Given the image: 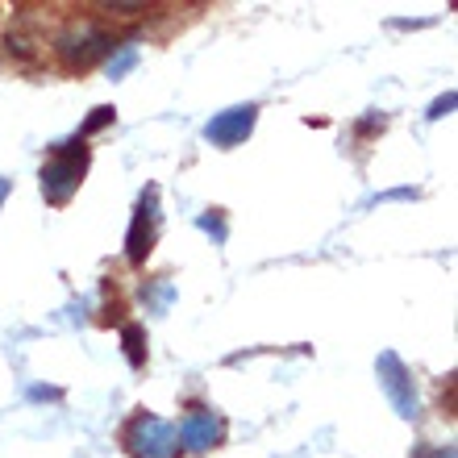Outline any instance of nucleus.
I'll list each match as a JSON object with an SVG mask.
<instances>
[{"instance_id": "12", "label": "nucleus", "mask_w": 458, "mask_h": 458, "mask_svg": "<svg viewBox=\"0 0 458 458\" xmlns=\"http://www.w3.org/2000/svg\"><path fill=\"white\" fill-rule=\"evenodd\" d=\"M200 225H205L208 233H217V242L225 238V225H221V217H200Z\"/></svg>"}, {"instance_id": "10", "label": "nucleus", "mask_w": 458, "mask_h": 458, "mask_svg": "<svg viewBox=\"0 0 458 458\" xmlns=\"http://www.w3.org/2000/svg\"><path fill=\"white\" fill-rule=\"evenodd\" d=\"M109 121H113V109H109V105H100V109H92V117L84 121V130H80V138H88V133H97L100 125H109Z\"/></svg>"}, {"instance_id": "8", "label": "nucleus", "mask_w": 458, "mask_h": 458, "mask_svg": "<svg viewBox=\"0 0 458 458\" xmlns=\"http://www.w3.org/2000/svg\"><path fill=\"white\" fill-rule=\"evenodd\" d=\"M121 342H125L130 367H146V329L142 326H125L121 329Z\"/></svg>"}, {"instance_id": "2", "label": "nucleus", "mask_w": 458, "mask_h": 458, "mask_svg": "<svg viewBox=\"0 0 458 458\" xmlns=\"http://www.w3.org/2000/svg\"><path fill=\"white\" fill-rule=\"evenodd\" d=\"M121 446L133 458H175L180 454V434H175V425L158 421L155 412H138L121 429Z\"/></svg>"}, {"instance_id": "3", "label": "nucleus", "mask_w": 458, "mask_h": 458, "mask_svg": "<svg viewBox=\"0 0 458 458\" xmlns=\"http://www.w3.org/2000/svg\"><path fill=\"white\" fill-rule=\"evenodd\" d=\"M109 50H113V38L100 34V30H92V25L72 30V34H63L59 42H55V55L63 59L67 72H84V67H92L100 55H109Z\"/></svg>"}, {"instance_id": "13", "label": "nucleus", "mask_w": 458, "mask_h": 458, "mask_svg": "<svg viewBox=\"0 0 458 458\" xmlns=\"http://www.w3.org/2000/svg\"><path fill=\"white\" fill-rule=\"evenodd\" d=\"M4 196H9V180H0V200H4Z\"/></svg>"}, {"instance_id": "9", "label": "nucleus", "mask_w": 458, "mask_h": 458, "mask_svg": "<svg viewBox=\"0 0 458 458\" xmlns=\"http://www.w3.org/2000/svg\"><path fill=\"white\" fill-rule=\"evenodd\" d=\"M133 63H138V50H133V47H125V50H121V55H117V59H109V75H113V80H121V75L130 72Z\"/></svg>"}, {"instance_id": "6", "label": "nucleus", "mask_w": 458, "mask_h": 458, "mask_svg": "<svg viewBox=\"0 0 458 458\" xmlns=\"http://www.w3.org/2000/svg\"><path fill=\"white\" fill-rule=\"evenodd\" d=\"M175 434H180V442L188 450H213L221 437H225V421H221L213 409H192L180 421V429H175Z\"/></svg>"}, {"instance_id": "5", "label": "nucleus", "mask_w": 458, "mask_h": 458, "mask_svg": "<svg viewBox=\"0 0 458 458\" xmlns=\"http://www.w3.org/2000/svg\"><path fill=\"white\" fill-rule=\"evenodd\" d=\"M379 384H384L387 400L396 404L400 417H417V392H412L409 367L396 354H379Z\"/></svg>"}, {"instance_id": "1", "label": "nucleus", "mask_w": 458, "mask_h": 458, "mask_svg": "<svg viewBox=\"0 0 458 458\" xmlns=\"http://www.w3.org/2000/svg\"><path fill=\"white\" fill-rule=\"evenodd\" d=\"M88 142L84 138H75V142H63L50 150L47 167H42V196H47V205H67L72 192L84 183V171H88Z\"/></svg>"}, {"instance_id": "7", "label": "nucleus", "mask_w": 458, "mask_h": 458, "mask_svg": "<svg viewBox=\"0 0 458 458\" xmlns=\"http://www.w3.org/2000/svg\"><path fill=\"white\" fill-rule=\"evenodd\" d=\"M254 117H259V109H254V105H238V109H229V113H221V117L208 121L205 138L213 146H238V142H246V138H250Z\"/></svg>"}, {"instance_id": "11", "label": "nucleus", "mask_w": 458, "mask_h": 458, "mask_svg": "<svg viewBox=\"0 0 458 458\" xmlns=\"http://www.w3.org/2000/svg\"><path fill=\"white\" fill-rule=\"evenodd\" d=\"M450 109H454V92H446V97L437 100L434 109H429V117H446V113H450Z\"/></svg>"}, {"instance_id": "4", "label": "nucleus", "mask_w": 458, "mask_h": 458, "mask_svg": "<svg viewBox=\"0 0 458 458\" xmlns=\"http://www.w3.org/2000/svg\"><path fill=\"white\" fill-rule=\"evenodd\" d=\"M155 233H158V188H146L142 200H138V213H133L130 238H125V254H130L133 267L146 263V254L155 246Z\"/></svg>"}]
</instances>
